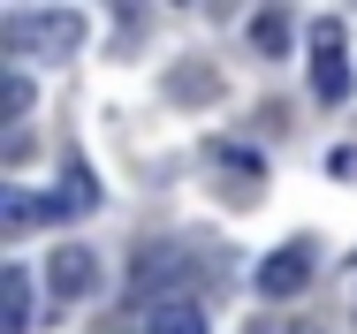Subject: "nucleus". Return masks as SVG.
<instances>
[{
    "label": "nucleus",
    "mask_w": 357,
    "mask_h": 334,
    "mask_svg": "<svg viewBox=\"0 0 357 334\" xmlns=\"http://www.w3.org/2000/svg\"><path fill=\"white\" fill-rule=\"evenodd\" d=\"M312 91H319L327 107L350 99V61H342V23H335V15L312 23Z\"/></svg>",
    "instance_id": "2"
},
{
    "label": "nucleus",
    "mask_w": 357,
    "mask_h": 334,
    "mask_svg": "<svg viewBox=\"0 0 357 334\" xmlns=\"http://www.w3.org/2000/svg\"><path fill=\"white\" fill-rule=\"evenodd\" d=\"M46 289H54V304H84V296L99 289V259H91V243H54V259H46Z\"/></svg>",
    "instance_id": "3"
},
{
    "label": "nucleus",
    "mask_w": 357,
    "mask_h": 334,
    "mask_svg": "<svg viewBox=\"0 0 357 334\" xmlns=\"http://www.w3.org/2000/svg\"><path fill=\"white\" fill-rule=\"evenodd\" d=\"M296 334H327V327H296Z\"/></svg>",
    "instance_id": "9"
},
{
    "label": "nucleus",
    "mask_w": 357,
    "mask_h": 334,
    "mask_svg": "<svg viewBox=\"0 0 357 334\" xmlns=\"http://www.w3.org/2000/svg\"><path fill=\"white\" fill-rule=\"evenodd\" d=\"M144 334H206V304L198 296H160V304H144Z\"/></svg>",
    "instance_id": "5"
},
{
    "label": "nucleus",
    "mask_w": 357,
    "mask_h": 334,
    "mask_svg": "<svg viewBox=\"0 0 357 334\" xmlns=\"http://www.w3.org/2000/svg\"><path fill=\"white\" fill-rule=\"evenodd\" d=\"M350 312H357V266H350Z\"/></svg>",
    "instance_id": "8"
},
{
    "label": "nucleus",
    "mask_w": 357,
    "mask_h": 334,
    "mask_svg": "<svg viewBox=\"0 0 357 334\" xmlns=\"http://www.w3.org/2000/svg\"><path fill=\"white\" fill-rule=\"evenodd\" d=\"M0 38H8L15 54L69 61L76 46H84V15H76V8H31V15H8V23H0Z\"/></svg>",
    "instance_id": "1"
},
{
    "label": "nucleus",
    "mask_w": 357,
    "mask_h": 334,
    "mask_svg": "<svg viewBox=\"0 0 357 334\" xmlns=\"http://www.w3.org/2000/svg\"><path fill=\"white\" fill-rule=\"evenodd\" d=\"M259 46H266V54L289 46V23H282V15H259Z\"/></svg>",
    "instance_id": "7"
},
{
    "label": "nucleus",
    "mask_w": 357,
    "mask_h": 334,
    "mask_svg": "<svg viewBox=\"0 0 357 334\" xmlns=\"http://www.w3.org/2000/svg\"><path fill=\"white\" fill-rule=\"evenodd\" d=\"M0 334H31V266H15L8 259V273H0Z\"/></svg>",
    "instance_id": "6"
},
{
    "label": "nucleus",
    "mask_w": 357,
    "mask_h": 334,
    "mask_svg": "<svg viewBox=\"0 0 357 334\" xmlns=\"http://www.w3.org/2000/svg\"><path fill=\"white\" fill-rule=\"evenodd\" d=\"M259 296H304V281H312V243L296 236V243H282L274 259H259Z\"/></svg>",
    "instance_id": "4"
}]
</instances>
